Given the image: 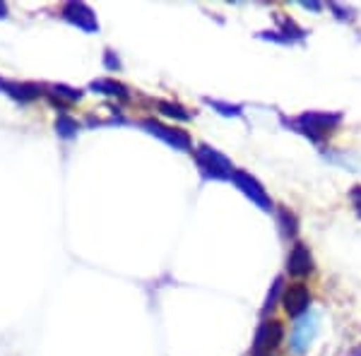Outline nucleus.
I'll use <instances>...</instances> for the list:
<instances>
[{
	"instance_id": "obj_4",
	"label": "nucleus",
	"mask_w": 361,
	"mask_h": 356,
	"mask_svg": "<svg viewBox=\"0 0 361 356\" xmlns=\"http://www.w3.org/2000/svg\"><path fill=\"white\" fill-rule=\"evenodd\" d=\"M340 123V113H304L299 118V128L311 140H320Z\"/></svg>"
},
{
	"instance_id": "obj_16",
	"label": "nucleus",
	"mask_w": 361,
	"mask_h": 356,
	"mask_svg": "<svg viewBox=\"0 0 361 356\" xmlns=\"http://www.w3.org/2000/svg\"><path fill=\"white\" fill-rule=\"evenodd\" d=\"M209 104H212V106L217 109L219 113H226V116H238V113H241V109H238V106H229V104H219V102H212V99H209Z\"/></svg>"
},
{
	"instance_id": "obj_9",
	"label": "nucleus",
	"mask_w": 361,
	"mask_h": 356,
	"mask_svg": "<svg viewBox=\"0 0 361 356\" xmlns=\"http://www.w3.org/2000/svg\"><path fill=\"white\" fill-rule=\"evenodd\" d=\"M287 272L294 274V277H306V274L313 272V255L304 243L292 248L289 253V260H287Z\"/></svg>"
},
{
	"instance_id": "obj_14",
	"label": "nucleus",
	"mask_w": 361,
	"mask_h": 356,
	"mask_svg": "<svg viewBox=\"0 0 361 356\" xmlns=\"http://www.w3.org/2000/svg\"><path fill=\"white\" fill-rule=\"evenodd\" d=\"M56 130H58V135H61V137H75V133H78V123H75L70 116H58Z\"/></svg>"
},
{
	"instance_id": "obj_10",
	"label": "nucleus",
	"mask_w": 361,
	"mask_h": 356,
	"mask_svg": "<svg viewBox=\"0 0 361 356\" xmlns=\"http://www.w3.org/2000/svg\"><path fill=\"white\" fill-rule=\"evenodd\" d=\"M0 92L10 94L13 99H17V102H32V99H37L42 94V87L27 85V82H5V80L0 78Z\"/></svg>"
},
{
	"instance_id": "obj_17",
	"label": "nucleus",
	"mask_w": 361,
	"mask_h": 356,
	"mask_svg": "<svg viewBox=\"0 0 361 356\" xmlns=\"http://www.w3.org/2000/svg\"><path fill=\"white\" fill-rule=\"evenodd\" d=\"M56 92H61V94H66V97H73V102H78V99L82 97V92L80 90H70V87H66V85H58Z\"/></svg>"
},
{
	"instance_id": "obj_3",
	"label": "nucleus",
	"mask_w": 361,
	"mask_h": 356,
	"mask_svg": "<svg viewBox=\"0 0 361 356\" xmlns=\"http://www.w3.org/2000/svg\"><path fill=\"white\" fill-rule=\"evenodd\" d=\"M282 335L284 328L279 320H265V323H260L253 340V356H272L275 349L279 347V342H282Z\"/></svg>"
},
{
	"instance_id": "obj_5",
	"label": "nucleus",
	"mask_w": 361,
	"mask_h": 356,
	"mask_svg": "<svg viewBox=\"0 0 361 356\" xmlns=\"http://www.w3.org/2000/svg\"><path fill=\"white\" fill-rule=\"evenodd\" d=\"M63 17L70 22V25L87 29V32H97V17L92 13V8H87L85 3H66L63 5Z\"/></svg>"
},
{
	"instance_id": "obj_1",
	"label": "nucleus",
	"mask_w": 361,
	"mask_h": 356,
	"mask_svg": "<svg viewBox=\"0 0 361 356\" xmlns=\"http://www.w3.org/2000/svg\"><path fill=\"white\" fill-rule=\"evenodd\" d=\"M318 323H320V315L318 313H304L301 318H296V325L292 330V337H289V347H292L294 354H304L311 342L316 340L318 335Z\"/></svg>"
},
{
	"instance_id": "obj_19",
	"label": "nucleus",
	"mask_w": 361,
	"mask_h": 356,
	"mask_svg": "<svg viewBox=\"0 0 361 356\" xmlns=\"http://www.w3.org/2000/svg\"><path fill=\"white\" fill-rule=\"evenodd\" d=\"M0 15H5V5H0Z\"/></svg>"
},
{
	"instance_id": "obj_11",
	"label": "nucleus",
	"mask_w": 361,
	"mask_h": 356,
	"mask_svg": "<svg viewBox=\"0 0 361 356\" xmlns=\"http://www.w3.org/2000/svg\"><path fill=\"white\" fill-rule=\"evenodd\" d=\"M279 229H282V233L287 238H292L294 233H296V229H299V221H296V217L289 209H279Z\"/></svg>"
},
{
	"instance_id": "obj_6",
	"label": "nucleus",
	"mask_w": 361,
	"mask_h": 356,
	"mask_svg": "<svg viewBox=\"0 0 361 356\" xmlns=\"http://www.w3.org/2000/svg\"><path fill=\"white\" fill-rule=\"evenodd\" d=\"M284 311H287L292 318H301L304 313H308V303H311V294L304 284H292L287 291H284Z\"/></svg>"
},
{
	"instance_id": "obj_13",
	"label": "nucleus",
	"mask_w": 361,
	"mask_h": 356,
	"mask_svg": "<svg viewBox=\"0 0 361 356\" xmlns=\"http://www.w3.org/2000/svg\"><path fill=\"white\" fill-rule=\"evenodd\" d=\"M159 111L164 116H171V118L176 121H188L190 113L185 111L183 106H178V104H171V102H159Z\"/></svg>"
},
{
	"instance_id": "obj_7",
	"label": "nucleus",
	"mask_w": 361,
	"mask_h": 356,
	"mask_svg": "<svg viewBox=\"0 0 361 356\" xmlns=\"http://www.w3.org/2000/svg\"><path fill=\"white\" fill-rule=\"evenodd\" d=\"M145 128H147L149 133H154V135L159 137V140L169 142L171 147H176V149H190L188 133L178 130V128H169L164 123H159V121H147V123H145Z\"/></svg>"
},
{
	"instance_id": "obj_2",
	"label": "nucleus",
	"mask_w": 361,
	"mask_h": 356,
	"mask_svg": "<svg viewBox=\"0 0 361 356\" xmlns=\"http://www.w3.org/2000/svg\"><path fill=\"white\" fill-rule=\"evenodd\" d=\"M197 164H200L202 173L207 178H231V173H234L229 159H226L222 152L212 149L209 145H200L197 147Z\"/></svg>"
},
{
	"instance_id": "obj_15",
	"label": "nucleus",
	"mask_w": 361,
	"mask_h": 356,
	"mask_svg": "<svg viewBox=\"0 0 361 356\" xmlns=\"http://www.w3.org/2000/svg\"><path fill=\"white\" fill-rule=\"evenodd\" d=\"M279 289H282V279H275V284H272V289H270V296H267V301H265L263 313H272L270 308L275 306V301H277V296H279Z\"/></svg>"
},
{
	"instance_id": "obj_18",
	"label": "nucleus",
	"mask_w": 361,
	"mask_h": 356,
	"mask_svg": "<svg viewBox=\"0 0 361 356\" xmlns=\"http://www.w3.org/2000/svg\"><path fill=\"white\" fill-rule=\"evenodd\" d=\"M352 202H354V209H357V214L361 217V185L352 188Z\"/></svg>"
},
{
	"instance_id": "obj_12",
	"label": "nucleus",
	"mask_w": 361,
	"mask_h": 356,
	"mask_svg": "<svg viewBox=\"0 0 361 356\" xmlns=\"http://www.w3.org/2000/svg\"><path fill=\"white\" fill-rule=\"evenodd\" d=\"M94 92H104V94H114V97H128V90L123 85L114 82V80H99V82L92 85Z\"/></svg>"
},
{
	"instance_id": "obj_8",
	"label": "nucleus",
	"mask_w": 361,
	"mask_h": 356,
	"mask_svg": "<svg viewBox=\"0 0 361 356\" xmlns=\"http://www.w3.org/2000/svg\"><path fill=\"white\" fill-rule=\"evenodd\" d=\"M234 180H236L238 188L246 192V195L255 202V205H260L263 209H272V202H270V197H267L265 188H263V185H260L253 176H250V173H246V171H236V173H234Z\"/></svg>"
}]
</instances>
